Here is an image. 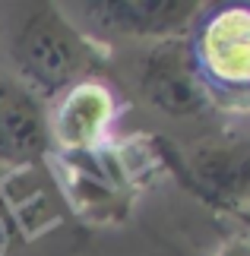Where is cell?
<instances>
[{"label": "cell", "mask_w": 250, "mask_h": 256, "mask_svg": "<svg viewBox=\"0 0 250 256\" xmlns=\"http://www.w3.org/2000/svg\"><path fill=\"white\" fill-rule=\"evenodd\" d=\"M105 80L121 92L127 114L143 117L146 136L177 149L231 124L199 82L187 35L111 51Z\"/></svg>", "instance_id": "obj_1"}, {"label": "cell", "mask_w": 250, "mask_h": 256, "mask_svg": "<svg viewBox=\"0 0 250 256\" xmlns=\"http://www.w3.org/2000/svg\"><path fill=\"white\" fill-rule=\"evenodd\" d=\"M0 66L45 104L108 73V51L79 32L54 0L0 4Z\"/></svg>", "instance_id": "obj_2"}, {"label": "cell", "mask_w": 250, "mask_h": 256, "mask_svg": "<svg viewBox=\"0 0 250 256\" xmlns=\"http://www.w3.org/2000/svg\"><path fill=\"white\" fill-rule=\"evenodd\" d=\"M70 212L79 222H124L133 200L162 168L155 136H114L86 152H51L48 158Z\"/></svg>", "instance_id": "obj_3"}, {"label": "cell", "mask_w": 250, "mask_h": 256, "mask_svg": "<svg viewBox=\"0 0 250 256\" xmlns=\"http://www.w3.org/2000/svg\"><path fill=\"white\" fill-rule=\"evenodd\" d=\"M86 224L70 212L51 164L0 168V256H76Z\"/></svg>", "instance_id": "obj_4"}, {"label": "cell", "mask_w": 250, "mask_h": 256, "mask_svg": "<svg viewBox=\"0 0 250 256\" xmlns=\"http://www.w3.org/2000/svg\"><path fill=\"white\" fill-rule=\"evenodd\" d=\"M187 42L212 104L228 120L250 117V4H203Z\"/></svg>", "instance_id": "obj_5"}, {"label": "cell", "mask_w": 250, "mask_h": 256, "mask_svg": "<svg viewBox=\"0 0 250 256\" xmlns=\"http://www.w3.org/2000/svg\"><path fill=\"white\" fill-rule=\"evenodd\" d=\"M162 152V164L184 184L190 196H196L218 215L234 218L250 206V126L231 120L225 130L190 146H171L155 140Z\"/></svg>", "instance_id": "obj_6"}, {"label": "cell", "mask_w": 250, "mask_h": 256, "mask_svg": "<svg viewBox=\"0 0 250 256\" xmlns=\"http://www.w3.org/2000/svg\"><path fill=\"white\" fill-rule=\"evenodd\" d=\"M61 10L89 42L111 54L187 35L203 4L199 0H70L61 4Z\"/></svg>", "instance_id": "obj_7"}, {"label": "cell", "mask_w": 250, "mask_h": 256, "mask_svg": "<svg viewBox=\"0 0 250 256\" xmlns=\"http://www.w3.org/2000/svg\"><path fill=\"white\" fill-rule=\"evenodd\" d=\"M121 114L124 98L105 76L67 88L48 104L51 152H86L114 140Z\"/></svg>", "instance_id": "obj_8"}, {"label": "cell", "mask_w": 250, "mask_h": 256, "mask_svg": "<svg viewBox=\"0 0 250 256\" xmlns=\"http://www.w3.org/2000/svg\"><path fill=\"white\" fill-rule=\"evenodd\" d=\"M48 158V104L0 66V168H42Z\"/></svg>", "instance_id": "obj_9"}, {"label": "cell", "mask_w": 250, "mask_h": 256, "mask_svg": "<svg viewBox=\"0 0 250 256\" xmlns=\"http://www.w3.org/2000/svg\"><path fill=\"white\" fill-rule=\"evenodd\" d=\"M215 256H250V238H244V234L228 238L222 247L215 250Z\"/></svg>", "instance_id": "obj_10"}, {"label": "cell", "mask_w": 250, "mask_h": 256, "mask_svg": "<svg viewBox=\"0 0 250 256\" xmlns=\"http://www.w3.org/2000/svg\"><path fill=\"white\" fill-rule=\"evenodd\" d=\"M234 222H237V224H244V231H247L244 238H250V206H247V209H241V212L234 215Z\"/></svg>", "instance_id": "obj_11"}, {"label": "cell", "mask_w": 250, "mask_h": 256, "mask_svg": "<svg viewBox=\"0 0 250 256\" xmlns=\"http://www.w3.org/2000/svg\"><path fill=\"white\" fill-rule=\"evenodd\" d=\"M241 124H247V126H250V117H244V120H241Z\"/></svg>", "instance_id": "obj_12"}]
</instances>
